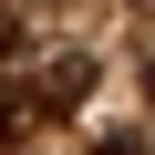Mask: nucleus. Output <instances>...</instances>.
Returning a JSON list of instances; mask_svg holds the SVG:
<instances>
[{
    "mask_svg": "<svg viewBox=\"0 0 155 155\" xmlns=\"http://www.w3.org/2000/svg\"><path fill=\"white\" fill-rule=\"evenodd\" d=\"M11 134H21V93L0 83V145H11Z\"/></svg>",
    "mask_w": 155,
    "mask_h": 155,
    "instance_id": "f03ea898",
    "label": "nucleus"
},
{
    "mask_svg": "<svg viewBox=\"0 0 155 155\" xmlns=\"http://www.w3.org/2000/svg\"><path fill=\"white\" fill-rule=\"evenodd\" d=\"M145 104H155V62H145Z\"/></svg>",
    "mask_w": 155,
    "mask_h": 155,
    "instance_id": "39448f33",
    "label": "nucleus"
},
{
    "mask_svg": "<svg viewBox=\"0 0 155 155\" xmlns=\"http://www.w3.org/2000/svg\"><path fill=\"white\" fill-rule=\"evenodd\" d=\"M83 93H93V52H52L41 83H31V114H72Z\"/></svg>",
    "mask_w": 155,
    "mask_h": 155,
    "instance_id": "f257e3e1",
    "label": "nucleus"
},
{
    "mask_svg": "<svg viewBox=\"0 0 155 155\" xmlns=\"http://www.w3.org/2000/svg\"><path fill=\"white\" fill-rule=\"evenodd\" d=\"M93 155H145V134H104V145H93Z\"/></svg>",
    "mask_w": 155,
    "mask_h": 155,
    "instance_id": "7ed1b4c3",
    "label": "nucleus"
},
{
    "mask_svg": "<svg viewBox=\"0 0 155 155\" xmlns=\"http://www.w3.org/2000/svg\"><path fill=\"white\" fill-rule=\"evenodd\" d=\"M134 11H155V0H134Z\"/></svg>",
    "mask_w": 155,
    "mask_h": 155,
    "instance_id": "423d86ee",
    "label": "nucleus"
},
{
    "mask_svg": "<svg viewBox=\"0 0 155 155\" xmlns=\"http://www.w3.org/2000/svg\"><path fill=\"white\" fill-rule=\"evenodd\" d=\"M0 62H11V0H0Z\"/></svg>",
    "mask_w": 155,
    "mask_h": 155,
    "instance_id": "20e7f679",
    "label": "nucleus"
}]
</instances>
